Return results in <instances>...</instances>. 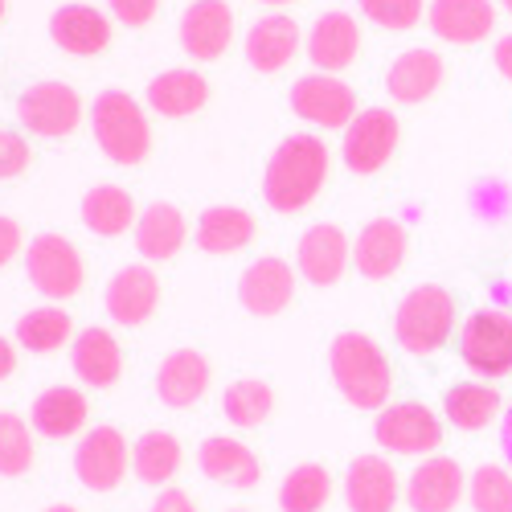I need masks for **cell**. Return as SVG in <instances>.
I'll return each instance as SVG.
<instances>
[{"instance_id":"cell-1","label":"cell","mask_w":512,"mask_h":512,"mask_svg":"<svg viewBox=\"0 0 512 512\" xmlns=\"http://www.w3.org/2000/svg\"><path fill=\"white\" fill-rule=\"evenodd\" d=\"M328 181V148L316 136H287L263 173V197L275 213H300Z\"/></svg>"},{"instance_id":"cell-2","label":"cell","mask_w":512,"mask_h":512,"mask_svg":"<svg viewBox=\"0 0 512 512\" xmlns=\"http://www.w3.org/2000/svg\"><path fill=\"white\" fill-rule=\"evenodd\" d=\"M328 365H332V381L336 390L345 394L349 406L357 410H386L394 373L390 361L381 353V345L365 332H340L328 349Z\"/></svg>"},{"instance_id":"cell-3","label":"cell","mask_w":512,"mask_h":512,"mask_svg":"<svg viewBox=\"0 0 512 512\" xmlns=\"http://www.w3.org/2000/svg\"><path fill=\"white\" fill-rule=\"evenodd\" d=\"M91 132L95 144L107 160L123 164V168H136L148 160L152 152V127L144 107L127 95V91H103L91 107Z\"/></svg>"},{"instance_id":"cell-4","label":"cell","mask_w":512,"mask_h":512,"mask_svg":"<svg viewBox=\"0 0 512 512\" xmlns=\"http://www.w3.org/2000/svg\"><path fill=\"white\" fill-rule=\"evenodd\" d=\"M451 324H455L451 291H443L439 283H422V287L402 295L398 316H394V336L406 353L426 357V353H439L447 345Z\"/></svg>"},{"instance_id":"cell-5","label":"cell","mask_w":512,"mask_h":512,"mask_svg":"<svg viewBox=\"0 0 512 512\" xmlns=\"http://www.w3.org/2000/svg\"><path fill=\"white\" fill-rule=\"evenodd\" d=\"M459 357L480 377H504L512 373V312L504 308H480L459 328Z\"/></svg>"},{"instance_id":"cell-6","label":"cell","mask_w":512,"mask_h":512,"mask_svg":"<svg viewBox=\"0 0 512 512\" xmlns=\"http://www.w3.org/2000/svg\"><path fill=\"white\" fill-rule=\"evenodd\" d=\"M25 271H29V283L46 295V300H74V295L82 291V283H87L82 254L62 234L33 238L29 250H25Z\"/></svg>"},{"instance_id":"cell-7","label":"cell","mask_w":512,"mask_h":512,"mask_svg":"<svg viewBox=\"0 0 512 512\" xmlns=\"http://www.w3.org/2000/svg\"><path fill=\"white\" fill-rule=\"evenodd\" d=\"M398 140H402L398 115L390 107H369V111H357V119L345 127V144H340V156H345L349 173L373 177L377 168L390 164Z\"/></svg>"},{"instance_id":"cell-8","label":"cell","mask_w":512,"mask_h":512,"mask_svg":"<svg viewBox=\"0 0 512 512\" xmlns=\"http://www.w3.org/2000/svg\"><path fill=\"white\" fill-rule=\"evenodd\" d=\"M373 439L394 455H431L443 443V422L422 402H394L377 414Z\"/></svg>"},{"instance_id":"cell-9","label":"cell","mask_w":512,"mask_h":512,"mask_svg":"<svg viewBox=\"0 0 512 512\" xmlns=\"http://www.w3.org/2000/svg\"><path fill=\"white\" fill-rule=\"evenodd\" d=\"M17 119L29 127L33 136L62 140L74 136L82 123V99L66 82H33V87L17 99Z\"/></svg>"},{"instance_id":"cell-10","label":"cell","mask_w":512,"mask_h":512,"mask_svg":"<svg viewBox=\"0 0 512 512\" xmlns=\"http://www.w3.org/2000/svg\"><path fill=\"white\" fill-rule=\"evenodd\" d=\"M291 111L316 127H349L357 119V95L336 74H304L291 87Z\"/></svg>"},{"instance_id":"cell-11","label":"cell","mask_w":512,"mask_h":512,"mask_svg":"<svg viewBox=\"0 0 512 512\" xmlns=\"http://www.w3.org/2000/svg\"><path fill=\"white\" fill-rule=\"evenodd\" d=\"M234 41V13L226 0H193L181 17V46L197 62H218Z\"/></svg>"},{"instance_id":"cell-12","label":"cell","mask_w":512,"mask_h":512,"mask_svg":"<svg viewBox=\"0 0 512 512\" xmlns=\"http://www.w3.org/2000/svg\"><path fill=\"white\" fill-rule=\"evenodd\" d=\"M123 472H127L123 435L115 431V426H95L74 451V476L82 480V488H91V492H111V488H119Z\"/></svg>"},{"instance_id":"cell-13","label":"cell","mask_w":512,"mask_h":512,"mask_svg":"<svg viewBox=\"0 0 512 512\" xmlns=\"http://www.w3.org/2000/svg\"><path fill=\"white\" fill-rule=\"evenodd\" d=\"M291 295H295V271L275 254L254 259L238 279V300L250 316H279L291 304Z\"/></svg>"},{"instance_id":"cell-14","label":"cell","mask_w":512,"mask_h":512,"mask_svg":"<svg viewBox=\"0 0 512 512\" xmlns=\"http://www.w3.org/2000/svg\"><path fill=\"white\" fill-rule=\"evenodd\" d=\"M345 504L349 512H394L398 504V472L381 455H357L345 472Z\"/></svg>"},{"instance_id":"cell-15","label":"cell","mask_w":512,"mask_h":512,"mask_svg":"<svg viewBox=\"0 0 512 512\" xmlns=\"http://www.w3.org/2000/svg\"><path fill=\"white\" fill-rule=\"evenodd\" d=\"M463 467L447 455H431L414 467V476L406 484V500L414 512H451L463 500Z\"/></svg>"},{"instance_id":"cell-16","label":"cell","mask_w":512,"mask_h":512,"mask_svg":"<svg viewBox=\"0 0 512 512\" xmlns=\"http://www.w3.org/2000/svg\"><path fill=\"white\" fill-rule=\"evenodd\" d=\"M349 238L340 226L332 222H316L312 230H304L300 246H295V263H300L304 279L312 287H332L340 275H345V263H349Z\"/></svg>"},{"instance_id":"cell-17","label":"cell","mask_w":512,"mask_h":512,"mask_svg":"<svg viewBox=\"0 0 512 512\" xmlns=\"http://www.w3.org/2000/svg\"><path fill=\"white\" fill-rule=\"evenodd\" d=\"M406 250H410V238H406V226L394 222V218H377L369 222L361 234H357V246H353V263L365 279H390L398 275V267L406 263Z\"/></svg>"},{"instance_id":"cell-18","label":"cell","mask_w":512,"mask_h":512,"mask_svg":"<svg viewBox=\"0 0 512 512\" xmlns=\"http://www.w3.org/2000/svg\"><path fill=\"white\" fill-rule=\"evenodd\" d=\"M426 21L451 46H476L496 29V9L492 0H431Z\"/></svg>"},{"instance_id":"cell-19","label":"cell","mask_w":512,"mask_h":512,"mask_svg":"<svg viewBox=\"0 0 512 512\" xmlns=\"http://www.w3.org/2000/svg\"><path fill=\"white\" fill-rule=\"evenodd\" d=\"M156 304H160V279H156V271H148L140 263L136 267H123L107 283V312L123 328H136V324L152 320Z\"/></svg>"},{"instance_id":"cell-20","label":"cell","mask_w":512,"mask_h":512,"mask_svg":"<svg viewBox=\"0 0 512 512\" xmlns=\"http://www.w3.org/2000/svg\"><path fill=\"white\" fill-rule=\"evenodd\" d=\"M209 377H213V369L197 349H177V353H168L156 369V394H160L164 406L185 410V406L205 398Z\"/></svg>"},{"instance_id":"cell-21","label":"cell","mask_w":512,"mask_h":512,"mask_svg":"<svg viewBox=\"0 0 512 512\" xmlns=\"http://www.w3.org/2000/svg\"><path fill=\"white\" fill-rule=\"evenodd\" d=\"M50 37L74 58H95L111 46V21L91 5H62L50 17Z\"/></svg>"},{"instance_id":"cell-22","label":"cell","mask_w":512,"mask_h":512,"mask_svg":"<svg viewBox=\"0 0 512 512\" xmlns=\"http://www.w3.org/2000/svg\"><path fill=\"white\" fill-rule=\"evenodd\" d=\"M361 54V29L349 13H324L312 33H308V58L316 70L324 74H336V70H345L353 66Z\"/></svg>"},{"instance_id":"cell-23","label":"cell","mask_w":512,"mask_h":512,"mask_svg":"<svg viewBox=\"0 0 512 512\" xmlns=\"http://www.w3.org/2000/svg\"><path fill=\"white\" fill-rule=\"evenodd\" d=\"M443 74H447V66L435 50H406L394 58V66L386 74V91L394 103L414 107V103H426L443 87Z\"/></svg>"},{"instance_id":"cell-24","label":"cell","mask_w":512,"mask_h":512,"mask_svg":"<svg viewBox=\"0 0 512 512\" xmlns=\"http://www.w3.org/2000/svg\"><path fill=\"white\" fill-rule=\"evenodd\" d=\"M300 50V25L283 13L259 17L246 33V62L259 74H279Z\"/></svg>"},{"instance_id":"cell-25","label":"cell","mask_w":512,"mask_h":512,"mask_svg":"<svg viewBox=\"0 0 512 512\" xmlns=\"http://www.w3.org/2000/svg\"><path fill=\"white\" fill-rule=\"evenodd\" d=\"M197 463H201V472L209 480H218L226 488H254V484H259V476H263V467H259V459H254V451L246 443L230 439V435L205 439L201 451H197Z\"/></svg>"},{"instance_id":"cell-26","label":"cell","mask_w":512,"mask_h":512,"mask_svg":"<svg viewBox=\"0 0 512 512\" xmlns=\"http://www.w3.org/2000/svg\"><path fill=\"white\" fill-rule=\"evenodd\" d=\"M209 103V82L197 70H164L148 82V107L164 119H189Z\"/></svg>"},{"instance_id":"cell-27","label":"cell","mask_w":512,"mask_h":512,"mask_svg":"<svg viewBox=\"0 0 512 512\" xmlns=\"http://www.w3.org/2000/svg\"><path fill=\"white\" fill-rule=\"evenodd\" d=\"M91 414V402L82 398L78 390L70 386H54V390H41L33 398V410H29V422L37 435L46 439H70L82 431V422Z\"/></svg>"},{"instance_id":"cell-28","label":"cell","mask_w":512,"mask_h":512,"mask_svg":"<svg viewBox=\"0 0 512 512\" xmlns=\"http://www.w3.org/2000/svg\"><path fill=\"white\" fill-rule=\"evenodd\" d=\"M189 238V226H185V213L177 205H168V201H156L140 213V222H136V250L144 254L148 263H164V259H173V254L185 246Z\"/></svg>"},{"instance_id":"cell-29","label":"cell","mask_w":512,"mask_h":512,"mask_svg":"<svg viewBox=\"0 0 512 512\" xmlns=\"http://www.w3.org/2000/svg\"><path fill=\"white\" fill-rule=\"evenodd\" d=\"M74 369L95 390L115 386L119 373H123V353L115 345V336L107 328H87V332H82L74 340Z\"/></svg>"},{"instance_id":"cell-30","label":"cell","mask_w":512,"mask_h":512,"mask_svg":"<svg viewBox=\"0 0 512 512\" xmlns=\"http://www.w3.org/2000/svg\"><path fill=\"white\" fill-rule=\"evenodd\" d=\"M254 238V218L238 205H209L197 218V246L205 254H234Z\"/></svg>"},{"instance_id":"cell-31","label":"cell","mask_w":512,"mask_h":512,"mask_svg":"<svg viewBox=\"0 0 512 512\" xmlns=\"http://www.w3.org/2000/svg\"><path fill=\"white\" fill-rule=\"evenodd\" d=\"M136 222V201L119 185H95L82 197V226L99 238H115L123 230H132Z\"/></svg>"},{"instance_id":"cell-32","label":"cell","mask_w":512,"mask_h":512,"mask_svg":"<svg viewBox=\"0 0 512 512\" xmlns=\"http://www.w3.org/2000/svg\"><path fill=\"white\" fill-rule=\"evenodd\" d=\"M181 463H185V447L177 435H168V431H148L140 435L136 451H132V472L140 476V484H168L177 472H181Z\"/></svg>"},{"instance_id":"cell-33","label":"cell","mask_w":512,"mask_h":512,"mask_svg":"<svg viewBox=\"0 0 512 512\" xmlns=\"http://www.w3.org/2000/svg\"><path fill=\"white\" fill-rule=\"evenodd\" d=\"M443 410H447V422L459 426V431H484V426L496 418V410H500V394L492 386L459 381V386L447 390Z\"/></svg>"},{"instance_id":"cell-34","label":"cell","mask_w":512,"mask_h":512,"mask_svg":"<svg viewBox=\"0 0 512 512\" xmlns=\"http://www.w3.org/2000/svg\"><path fill=\"white\" fill-rule=\"evenodd\" d=\"M332 496V476L320 463H300L291 467L287 480L279 484V508L283 512H320Z\"/></svg>"},{"instance_id":"cell-35","label":"cell","mask_w":512,"mask_h":512,"mask_svg":"<svg viewBox=\"0 0 512 512\" xmlns=\"http://www.w3.org/2000/svg\"><path fill=\"white\" fill-rule=\"evenodd\" d=\"M222 410L234 426H242V431H250V426H263L275 410V390L267 386V381L259 377H238L226 386L222 394Z\"/></svg>"},{"instance_id":"cell-36","label":"cell","mask_w":512,"mask_h":512,"mask_svg":"<svg viewBox=\"0 0 512 512\" xmlns=\"http://www.w3.org/2000/svg\"><path fill=\"white\" fill-rule=\"evenodd\" d=\"M74 332V320L62 308H33L17 320V345L29 353H54Z\"/></svg>"},{"instance_id":"cell-37","label":"cell","mask_w":512,"mask_h":512,"mask_svg":"<svg viewBox=\"0 0 512 512\" xmlns=\"http://www.w3.org/2000/svg\"><path fill=\"white\" fill-rule=\"evenodd\" d=\"M33 467V435L29 422L13 410H0V476H25Z\"/></svg>"},{"instance_id":"cell-38","label":"cell","mask_w":512,"mask_h":512,"mask_svg":"<svg viewBox=\"0 0 512 512\" xmlns=\"http://www.w3.org/2000/svg\"><path fill=\"white\" fill-rule=\"evenodd\" d=\"M467 496H472L467 504L476 512H512V476L496 463H484L467 484Z\"/></svg>"},{"instance_id":"cell-39","label":"cell","mask_w":512,"mask_h":512,"mask_svg":"<svg viewBox=\"0 0 512 512\" xmlns=\"http://www.w3.org/2000/svg\"><path fill=\"white\" fill-rule=\"evenodd\" d=\"M357 5L377 29H390V33L414 29L426 13V0H357Z\"/></svg>"},{"instance_id":"cell-40","label":"cell","mask_w":512,"mask_h":512,"mask_svg":"<svg viewBox=\"0 0 512 512\" xmlns=\"http://www.w3.org/2000/svg\"><path fill=\"white\" fill-rule=\"evenodd\" d=\"M29 168V144L21 132H9L0 127V181H13Z\"/></svg>"},{"instance_id":"cell-41","label":"cell","mask_w":512,"mask_h":512,"mask_svg":"<svg viewBox=\"0 0 512 512\" xmlns=\"http://www.w3.org/2000/svg\"><path fill=\"white\" fill-rule=\"evenodd\" d=\"M111 5V13H115V21H123V25H148L152 17H156V5L160 0H107Z\"/></svg>"},{"instance_id":"cell-42","label":"cell","mask_w":512,"mask_h":512,"mask_svg":"<svg viewBox=\"0 0 512 512\" xmlns=\"http://www.w3.org/2000/svg\"><path fill=\"white\" fill-rule=\"evenodd\" d=\"M21 254V226L13 218H0V267H9Z\"/></svg>"},{"instance_id":"cell-43","label":"cell","mask_w":512,"mask_h":512,"mask_svg":"<svg viewBox=\"0 0 512 512\" xmlns=\"http://www.w3.org/2000/svg\"><path fill=\"white\" fill-rule=\"evenodd\" d=\"M148 512H197V504H193V496L181 492V488H164V492L152 500Z\"/></svg>"},{"instance_id":"cell-44","label":"cell","mask_w":512,"mask_h":512,"mask_svg":"<svg viewBox=\"0 0 512 512\" xmlns=\"http://www.w3.org/2000/svg\"><path fill=\"white\" fill-rule=\"evenodd\" d=\"M492 58H496V70H500V74H504V78L512 82V33L496 41V50H492Z\"/></svg>"},{"instance_id":"cell-45","label":"cell","mask_w":512,"mask_h":512,"mask_svg":"<svg viewBox=\"0 0 512 512\" xmlns=\"http://www.w3.org/2000/svg\"><path fill=\"white\" fill-rule=\"evenodd\" d=\"M17 369V349L9 345V336H0V381H9Z\"/></svg>"},{"instance_id":"cell-46","label":"cell","mask_w":512,"mask_h":512,"mask_svg":"<svg viewBox=\"0 0 512 512\" xmlns=\"http://www.w3.org/2000/svg\"><path fill=\"white\" fill-rule=\"evenodd\" d=\"M500 447H504V459H508V467H512V410H508V418H504V435H500Z\"/></svg>"},{"instance_id":"cell-47","label":"cell","mask_w":512,"mask_h":512,"mask_svg":"<svg viewBox=\"0 0 512 512\" xmlns=\"http://www.w3.org/2000/svg\"><path fill=\"white\" fill-rule=\"evenodd\" d=\"M46 512H78L74 504H54V508H46Z\"/></svg>"},{"instance_id":"cell-48","label":"cell","mask_w":512,"mask_h":512,"mask_svg":"<svg viewBox=\"0 0 512 512\" xmlns=\"http://www.w3.org/2000/svg\"><path fill=\"white\" fill-rule=\"evenodd\" d=\"M259 5H291V0H259Z\"/></svg>"},{"instance_id":"cell-49","label":"cell","mask_w":512,"mask_h":512,"mask_svg":"<svg viewBox=\"0 0 512 512\" xmlns=\"http://www.w3.org/2000/svg\"><path fill=\"white\" fill-rule=\"evenodd\" d=\"M5 13H9V0H0V21H5Z\"/></svg>"},{"instance_id":"cell-50","label":"cell","mask_w":512,"mask_h":512,"mask_svg":"<svg viewBox=\"0 0 512 512\" xmlns=\"http://www.w3.org/2000/svg\"><path fill=\"white\" fill-rule=\"evenodd\" d=\"M500 5H504V9H508V13H512V0H500Z\"/></svg>"},{"instance_id":"cell-51","label":"cell","mask_w":512,"mask_h":512,"mask_svg":"<svg viewBox=\"0 0 512 512\" xmlns=\"http://www.w3.org/2000/svg\"><path fill=\"white\" fill-rule=\"evenodd\" d=\"M230 512H246V508H230Z\"/></svg>"}]
</instances>
